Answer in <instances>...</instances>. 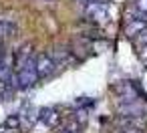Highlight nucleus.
<instances>
[{"mask_svg": "<svg viewBox=\"0 0 147 133\" xmlns=\"http://www.w3.org/2000/svg\"><path fill=\"white\" fill-rule=\"evenodd\" d=\"M51 55H53V59L57 61L59 67H69V65H73V63L77 61V57H75V53H73L71 47H59V49H55Z\"/></svg>", "mask_w": 147, "mask_h": 133, "instance_id": "nucleus-5", "label": "nucleus"}, {"mask_svg": "<svg viewBox=\"0 0 147 133\" xmlns=\"http://www.w3.org/2000/svg\"><path fill=\"white\" fill-rule=\"evenodd\" d=\"M40 2H51V4H55V2H57V0H40Z\"/></svg>", "mask_w": 147, "mask_h": 133, "instance_id": "nucleus-12", "label": "nucleus"}, {"mask_svg": "<svg viewBox=\"0 0 147 133\" xmlns=\"http://www.w3.org/2000/svg\"><path fill=\"white\" fill-rule=\"evenodd\" d=\"M38 119H40L47 127H57L59 121H61V115H59V111H57L55 107H45V109L38 111Z\"/></svg>", "mask_w": 147, "mask_h": 133, "instance_id": "nucleus-6", "label": "nucleus"}, {"mask_svg": "<svg viewBox=\"0 0 147 133\" xmlns=\"http://www.w3.org/2000/svg\"><path fill=\"white\" fill-rule=\"evenodd\" d=\"M143 30H147V16H143V14H139L137 10L131 8L127 12V20H125V34L135 41Z\"/></svg>", "mask_w": 147, "mask_h": 133, "instance_id": "nucleus-2", "label": "nucleus"}, {"mask_svg": "<svg viewBox=\"0 0 147 133\" xmlns=\"http://www.w3.org/2000/svg\"><path fill=\"white\" fill-rule=\"evenodd\" d=\"M115 133H147V127H133V125H121Z\"/></svg>", "mask_w": 147, "mask_h": 133, "instance_id": "nucleus-8", "label": "nucleus"}, {"mask_svg": "<svg viewBox=\"0 0 147 133\" xmlns=\"http://www.w3.org/2000/svg\"><path fill=\"white\" fill-rule=\"evenodd\" d=\"M137 57H139V61L147 67V47H137Z\"/></svg>", "mask_w": 147, "mask_h": 133, "instance_id": "nucleus-9", "label": "nucleus"}, {"mask_svg": "<svg viewBox=\"0 0 147 133\" xmlns=\"http://www.w3.org/2000/svg\"><path fill=\"white\" fill-rule=\"evenodd\" d=\"M83 12L95 24H105L109 20V6H107V2H91V4H85L83 6Z\"/></svg>", "mask_w": 147, "mask_h": 133, "instance_id": "nucleus-3", "label": "nucleus"}, {"mask_svg": "<svg viewBox=\"0 0 147 133\" xmlns=\"http://www.w3.org/2000/svg\"><path fill=\"white\" fill-rule=\"evenodd\" d=\"M18 32V26L10 18H0V41H8Z\"/></svg>", "mask_w": 147, "mask_h": 133, "instance_id": "nucleus-7", "label": "nucleus"}, {"mask_svg": "<svg viewBox=\"0 0 147 133\" xmlns=\"http://www.w3.org/2000/svg\"><path fill=\"white\" fill-rule=\"evenodd\" d=\"M57 69H59V65L53 59V55H49V53L36 55V71H38V77L40 79H49L51 75L57 73Z\"/></svg>", "mask_w": 147, "mask_h": 133, "instance_id": "nucleus-4", "label": "nucleus"}, {"mask_svg": "<svg viewBox=\"0 0 147 133\" xmlns=\"http://www.w3.org/2000/svg\"><path fill=\"white\" fill-rule=\"evenodd\" d=\"M14 75H16V85H18L20 91H26V89L34 87L36 81L40 79L38 77V71H36V55H32L22 67H18L14 71Z\"/></svg>", "mask_w": 147, "mask_h": 133, "instance_id": "nucleus-1", "label": "nucleus"}, {"mask_svg": "<svg viewBox=\"0 0 147 133\" xmlns=\"http://www.w3.org/2000/svg\"><path fill=\"white\" fill-rule=\"evenodd\" d=\"M135 45H137V47H147V30H143V32L135 38Z\"/></svg>", "mask_w": 147, "mask_h": 133, "instance_id": "nucleus-10", "label": "nucleus"}, {"mask_svg": "<svg viewBox=\"0 0 147 133\" xmlns=\"http://www.w3.org/2000/svg\"><path fill=\"white\" fill-rule=\"evenodd\" d=\"M77 2H81L85 6V4H91V2H107V0H77Z\"/></svg>", "mask_w": 147, "mask_h": 133, "instance_id": "nucleus-11", "label": "nucleus"}]
</instances>
